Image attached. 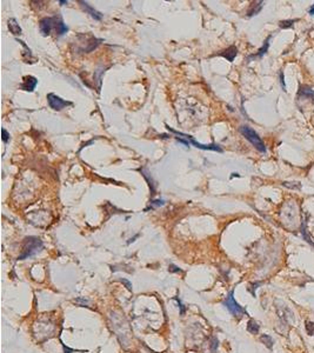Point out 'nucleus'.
Returning a JSON list of instances; mask_svg holds the SVG:
<instances>
[{"label":"nucleus","mask_w":314,"mask_h":353,"mask_svg":"<svg viewBox=\"0 0 314 353\" xmlns=\"http://www.w3.org/2000/svg\"><path fill=\"white\" fill-rule=\"evenodd\" d=\"M42 248V241L37 237H28L25 239V244L22 247V252L19 255V260H24L30 258L38 252H40Z\"/></svg>","instance_id":"f257e3e1"},{"label":"nucleus","mask_w":314,"mask_h":353,"mask_svg":"<svg viewBox=\"0 0 314 353\" xmlns=\"http://www.w3.org/2000/svg\"><path fill=\"white\" fill-rule=\"evenodd\" d=\"M240 132L258 151H260L262 153L266 152V146H265L264 141L261 140V138L258 135V133L254 131L253 128H251L249 126H241Z\"/></svg>","instance_id":"f03ea898"},{"label":"nucleus","mask_w":314,"mask_h":353,"mask_svg":"<svg viewBox=\"0 0 314 353\" xmlns=\"http://www.w3.org/2000/svg\"><path fill=\"white\" fill-rule=\"evenodd\" d=\"M166 127H167V130L169 131V132H172V133L177 134V135H180V137H184L185 139L188 140V142L189 144H192L193 146H195L197 148H200V150H208V151H217V152H222V150H221V147L219 146V145H217V144H209V145H204V144H200V142H198V141H195V140L193 139V137L192 135H188V134H185V133H181V132H178V131H175V130H173V128H171L169 126H167L166 125Z\"/></svg>","instance_id":"7ed1b4c3"},{"label":"nucleus","mask_w":314,"mask_h":353,"mask_svg":"<svg viewBox=\"0 0 314 353\" xmlns=\"http://www.w3.org/2000/svg\"><path fill=\"white\" fill-rule=\"evenodd\" d=\"M233 291H231L229 292V294H228L227 297H226V299H225V301H224V305L227 307L228 311L231 312L232 314H234V315H236V317H240L241 314L246 313L245 312V310L242 308V307L235 301V299H234L233 297Z\"/></svg>","instance_id":"20e7f679"},{"label":"nucleus","mask_w":314,"mask_h":353,"mask_svg":"<svg viewBox=\"0 0 314 353\" xmlns=\"http://www.w3.org/2000/svg\"><path fill=\"white\" fill-rule=\"evenodd\" d=\"M47 101H48L50 107L53 108L54 111H60L64 107L71 106V105H72L71 101H66V100L61 99L60 97H58V95H55V94L53 93L47 94Z\"/></svg>","instance_id":"39448f33"},{"label":"nucleus","mask_w":314,"mask_h":353,"mask_svg":"<svg viewBox=\"0 0 314 353\" xmlns=\"http://www.w3.org/2000/svg\"><path fill=\"white\" fill-rule=\"evenodd\" d=\"M276 310H278V314H279V317L284 324H294L295 323V317H294L293 311L291 308H288L286 305L276 306Z\"/></svg>","instance_id":"423d86ee"},{"label":"nucleus","mask_w":314,"mask_h":353,"mask_svg":"<svg viewBox=\"0 0 314 353\" xmlns=\"http://www.w3.org/2000/svg\"><path fill=\"white\" fill-rule=\"evenodd\" d=\"M55 21H57L55 18H44V19L40 20L39 27H40L42 35H48L52 32L53 28L55 30Z\"/></svg>","instance_id":"0eeeda50"},{"label":"nucleus","mask_w":314,"mask_h":353,"mask_svg":"<svg viewBox=\"0 0 314 353\" xmlns=\"http://www.w3.org/2000/svg\"><path fill=\"white\" fill-rule=\"evenodd\" d=\"M37 84H38L37 78H34L32 75H27V77L24 78V81L20 85V88L24 90V91H27V92H33Z\"/></svg>","instance_id":"6e6552de"},{"label":"nucleus","mask_w":314,"mask_h":353,"mask_svg":"<svg viewBox=\"0 0 314 353\" xmlns=\"http://www.w3.org/2000/svg\"><path fill=\"white\" fill-rule=\"evenodd\" d=\"M79 4H80L81 7L85 10V12H87L92 18H94L95 20L102 19V14H101L100 12H98V11H95L91 5H88V2H86V1H79Z\"/></svg>","instance_id":"1a4fd4ad"},{"label":"nucleus","mask_w":314,"mask_h":353,"mask_svg":"<svg viewBox=\"0 0 314 353\" xmlns=\"http://www.w3.org/2000/svg\"><path fill=\"white\" fill-rule=\"evenodd\" d=\"M262 6H264V1H255V2H253L251 5V7H249V10H248L247 15L248 17H253L255 14H258L261 11Z\"/></svg>","instance_id":"9d476101"},{"label":"nucleus","mask_w":314,"mask_h":353,"mask_svg":"<svg viewBox=\"0 0 314 353\" xmlns=\"http://www.w3.org/2000/svg\"><path fill=\"white\" fill-rule=\"evenodd\" d=\"M236 54H238V50H236V47L231 46V47H228L226 51H224V52L221 53V55H222V57H225L228 61H233Z\"/></svg>","instance_id":"9b49d317"},{"label":"nucleus","mask_w":314,"mask_h":353,"mask_svg":"<svg viewBox=\"0 0 314 353\" xmlns=\"http://www.w3.org/2000/svg\"><path fill=\"white\" fill-rule=\"evenodd\" d=\"M8 30L11 31V33H13L14 35H18L21 33V28L19 26V24L17 22V20L14 18H11L8 20Z\"/></svg>","instance_id":"f8f14e48"},{"label":"nucleus","mask_w":314,"mask_h":353,"mask_svg":"<svg viewBox=\"0 0 314 353\" xmlns=\"http://www.w3.org/2000/svg\"><path fill=\"white\" fill-rule=\"evenodd\" d=\"M67 26L62 22V20H57L55 21V31H57V33L59 34V35H62V34H65L67 32Z\"/></svg>","instance_id":"ddd939ff"},{"label":"nucleus","mask_w":314,"mask_h":353,"mask_svg":"<svg viewBox=\"0 0 314 353\" xmlns=\"http://www.w3.org/2000/svg\"><path fill=\"white\" fill-rule=\"evenodd\" d=\"M259 325H258V323L256 321H254V320H249L247 324V331L249 332V333L252 334H256L258 332H259Z\"/></svg>","instance_id":"4468645a"},{"label":"nucleus","mask_w":314,"mask_h":353,"mask_svg":"<svg viewBox=\"0 0 314 353\" xmlns=\"http://www.w3.org/2000/svg\"><path fill=\"white\" fill-rule=\"evenodd\" d=\"M260 341L261 343H264L268 348H272V346H273V344H274L272 337H269V335H267V334H262V335L260 337Z\"/></svg>","instance_id":"2eb2a0df"},{"label":"nucleus","mask_w":314,"mask_h":353,"mask_svg":"<svg viewBox=\"0 0 314 353\" xmlns=\"http://www.w3.org/2000/svg\"><path fill=\"white\" fill-rule=\"evenodd\" d=\"M300 94L304 95V97H307V98H311V99H314V91L308 88V87H302L300 90Z\"/></svg>","instance_id":"dca6fc26"},{"label":"nucleus","mask_w":314,"mask_h":353,"mask_svg":"<svg viewBox=\"0 0 314 353\" xmlns=\"http://www.w3.org/2000/svg\"><path fill=\"white\" fill-rule=\"evenodd\" d=\"M282 185L287 188H291V190H300L301 188V184L300 183H289V181H284Z\"/></svg>","instance_id":"f3484780"},{"label":"nucleus","mask_w":314,"mask_h":353,"mask_svg":"<svg viewBox=\"0 0 314 353\" xmlns=\"http://www.w3.org/2000/svg\"><path fill=\"white\" fill-rule=\"evenodd\" d=\"M295 21H296V20H284V21H280V22H279V26H280L281 28H288V27H292V25H293Z\"/></svg>","instance_id":"a211bd4d"},{"label":"nucleus","mask_w":314,"mask_h":353,"mask_svg":"<svg viewBox=\"0 0 314 353\" xmlns=\"http://www.w3.org/2000/svg\"><path fill=\"white\" fill-rule=\"evenodd\" d=\"M306 332L308 335H313L314 334V323L312 321H307L306 323Z\"/></svg>","instance_id":"6ab92c4d"},{"label":"nucleus","mask_w":314,"mask_h":353,"mask_svg":"<svg viewBox=\"0 0 314 353\" xmlns=\"http://www.w3.org/2000/svg\"><path fill=\"white\" fill-rule=\"evenodd\" d=\"M268 40H269V38H268V39L266 40V41H265V45H264V46H262V47H261V48H260V50H259V53H258V57H261L262 54L266 53V51H267V48H268V45H269V44H268Z\"/></svg>","instance_id":"aec40b11"},{"label":"nucleus","mask_w":314,"mask_h":353,"mask_svg":"<svg viewBox=\"0 0 314 353\" xmlns=\"http://www.w3.org/2000/svg\"><path fill=\"white\" fill-rule=\"evenodd\" d=\"M165 203H164V200H153L152 203H151V208H155V207L158 206H162Z\"/></svg>","instance_id":"412c9836"},{"label":"nucleus","mask_w":314,"mask_h":353,"mask_svg":"<svg viewBox=\"0 0 314 353\" xmlns=\"http://www.w3.org/2000/svg\"><path fill=\"white\" fill-rule=\"evenodd\" d=\"M1 133H2V141H4V142H7V141L10 140V134H8V132H7L5 128H2V130H1Z\"/></svg>","instance_id":"4be33fe9"},{"label":"nucleus","mask_w":314,"mask_h":353,"mask_svg":"<svg viewBox=\"0 0 314 353\" xmlns=\"http://www.w3.org/2000/svg\"><path fill=\"white\" fill-rule=\"evenodd\" d=\"M175 300H177V301H178V304H179V307H180V313L184 314L185 313V308H184V305L181 304L180 299H179V298H175Z\"/></svg>","instance_id":"5701e85b"},{"label":"nucleus","mask_w":314,"mask_h":353,"mask_svg":"<svg viewBox=\"0 0 314 353\" xmlns=\"http://www.w3.org/2000/svg\"><path fill=\"white\" fill-rule=\"evenodd\" d=\"M168 268H169V271H171V272H181L180 268H178V267L174 266V265H169Z\"/></svg>","instance_id":"b1692460"},{"label":"nucleus","mask_w":314,"mask_h":353,"mask_svg":"<svg viewBox=\"0 0 314 353\" xmlns=\"http://www.w3.org/2000/svg\"><path fill=\"white\" fill-rule=\"evenodd\" d=\"M121 281H122V283H124V284L126 285V287H127V288H128V290H129V291L132 290V285H131V283H129V281H127V280H125V279H122V280H121Z\"/></svg>","instance_id":"393cba45"},{"label":"nucleus","mask_w":314,"mask_h":353,"mask_svg":"<svg viewBox=\"0 0 314 353\" xmlns=\"http://www.w3.org/2000/svg\"><path fill=\"white\" fill-rule=\"evenodd\" d=\"M64 346V351H65V353H70V352H74V350H71V348H68L67 346H65V345H62Z\"/></svg>","instance_id":"a878e982"},{"label":"nucleus","mask_w":314,"mask_h":353,"mask_svg":"<svg viewBox=\"0 0 314 353\" xmlns=\"http://www.w3.org/2000/svg\"><path fill=\"white\" fill-rule=\"evenodd\" d=\"M280 77H281V84H282V87L285 88V82H284V74L281 73V74H280Z\"/></svg>","instance_id":"bb28decb"},{"label":"nucleus","mask_w":314,"mask_h":353,"mask_svg":"<svg viewBox=\"0 0 314 353\" xmlns=\"http://www.w3.org/2000/svg\"><path fill=\"white\" fill-rule=\"evenodd\" d=\"M309 14H312V15H314V5L312 7H311V10H309Z\"/></svg>","instance_id":"cd10ccee"},{"label":"nucleus","mask_w":314,"mask_h":353,"mask_svg":"<svg viewBox=\"0 0 314 353\" xmlns=\"http://www.w3.org/2000/svg\"><path fill=\"white\" fill-rule=\"evenodd\" d=\"M59 4H61V5H65V4H67V1H65V0H60V1H59Z\"/></svg>","instance_id":"c85d7f7f"}]
</instances>
